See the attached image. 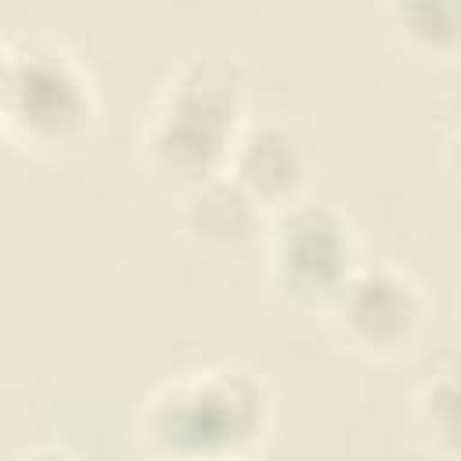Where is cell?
Returning a JSON list of instances; mask_svg holds the SVG:
<instances>
[{"mask_svg": "<svg viewBox=\"0 0 461 461\" xmlns=\"http://www.w3.org/2000/svg\"><path fill=\"white\" fill-rule=\"evenodd\" d=\"M299 173V155L292 148V140H285L274 130H256L245 140V158H241V176L249 187H256L259 194H277L288 191V184Z\"/></svg>", "mask_w": 461, "mask_h": 461, "instance_id": "obj_2", "label": "cell"}, {"mask_svg": "<svg viewBox=\"0 0 461 461\" xmlns=\"http://www.w3.org/2000/svg\"><path fill=\"white\" fill-rule=\"evenodd\" d=\"M339 238H335V227L321 223L317 212H306V216H295L288 227H285V238H281V263L288 267V274L303 285H324V263L328 267H339Z\"/></svg>", "mask_w": 461, "mask_h": 461, "instance_id": "obj_1", "label": "cell"}]
</instances>
